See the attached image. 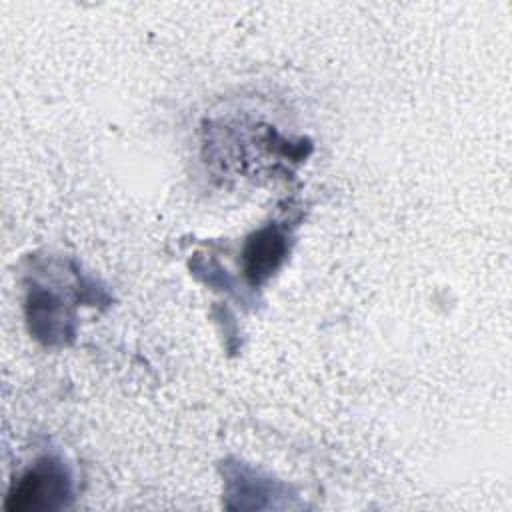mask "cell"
Segmentation results:
<instances>
[{
    "label": "cell",
    "mask_w": 512,
    "mask_h": 512,
    "mask_svg": "<svg viewBox=\"0 0 512 512\" xmlns=\"http://www.w3.org/2000/svg\"><path fill=\"white\" fill-rule=\"evenodd\" d=\"M72 496L70 472L62 460L44 456L28 468L10 488L6 510L12 512H46L68 504Z\"/></svg>",
    "instance_id": "1"
},
{
    "label": "cell",
    "mask_w": 512,
    "mask_h": 512,
    "mask_svg": "<svg viewBox=\"0 0 512 512\" xmlns=\"http://www.w3.org/2000/svg\"><path fill=\"white\" fill-rule=\"evenodd\" d=\"M286 254L284 236L274 228L260 230L246 246V274L256 284L266 280Z\"/></svg>",
    "instance_id": "2"
}]
</instances>
